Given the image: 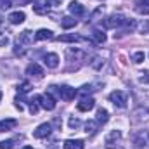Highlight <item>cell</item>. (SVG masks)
Instances as JSON below:
<instances>
[{
  "label": "cell",
  "mask_w": 149,
  "mask_h": 149,
  "mask_svg": "<svg viewBox=\"0 0 149 149\" xmlns=\"http://www.w3.org/2000/svg\"><path fill=\"white\" fill-rule=\"evenodd\" d=\"M121 139V132L120 130H111L108 135H106V139H104V144H106V149H116V142Z\"/></svg>",
  "instance_id": "3957f363"
},
{
  "label": "cell",
  "mask_w": 149,
  "mask_h": 149,
  "mask_svg": "<svg viewBox=\"0 0 149 149\" xmlns=\"http://www.w3.org/2000/svg\"><path fill=\"white\" fill-rule=\"evenodd\" d=\"M97 127H99V123H97L95 120H88V121L85 123V132H87V134H94V132L97 130Z\"/></svg>",
  "instance_id": "603a6c76"
},
{
  "label": "cell",
  "mask_w": 149,
  "mask_h": 149,
  "mask_svg": "<svg viewBox=\"0 0 149 149\" xmlns=\"http://www.w3.org/2000/svg\"><path fill=\"white\" fill-rule=\"evenodd\" d=\"M59 42H83V38L78 37V35H74V33H70V35H61V37H57Z\"/></svg>",
  "instance_id": "ffe728a7"
},
{
  "label": "cell",
  "mask_w": 149,
  "mask_h": 149,
  "mask_svg": "<svg viewBox=\"0 0 149 149\" xmlns=\"http://www.w3.org/2000/svg\"><path fill=\"white\" fill-rule=\"evenodd\" d=\"M139 81L141 83H149V71L148 73H142V76L139 78Z\"/></svg>",
  "instance_id": "d6a6232c"
},
{
  "label": "cell",
  "mask_w": 149,
  "mask_h": 149,
  "mask_svg": "<svg viewBox=\"0 0 149 149\" xmlns=\"http://www.w3.org/2000/svg\"><path fill=\"white\" fill-rule=\"evenodd\" d=\"M57 94H59V97H61L63 101H73L74 95H76V90H74L73 87L64 85V87H59V88H57Z\"/></svg>",
  "instance_id": "5b68a950"
},
{
  "label": "cell",
  "mask_w": 149,
  "mask_h": 149,
  "mask_svg": "<svg viewBox=\"0 0 149 149\" xmlns=\"http://www.w3.org/2000/svg\"><path fill=\"white\" fill-rule=\"evenodd\" d=\"M9 43V37L5 33H0V47H5Z\"/></svg>",
  "instance_id": "4dcf8cb0"
},
{
  "label": "cell",
  "mask_w": 149,
  "mask_h": 149,
  "mask_svg": "<svg viewBox=\"0 0 149 149\" xmlns=\"http://www.w3.org/2000/svg\"><path fill=\"white\" fill-rule=\"evenodd\" d=\"M0 99H2V92H0Z\"/></svg>",
  "instance_id": "d590c367"
},
{
  "label": "cell",
  "mask_w": 149,
  "mask_h": 149,
  "mask_svg": "<svg viewBox=\"0 0 149 149\" xmlns=\"http://www.w3.org/2000/svg\"><path fill=\"white\" fill-rule=\"evenodd\" d=\"M61 26H63L64 30L74 28V26H76V19H73V17H63V21H61Z\"/></svg>",
  "instance_id": "7402d4cb"
},
{
  "label": "cell",
  "mask_w": 149,
  "mask_h": 149,
  "mask_svg": "<svg viewBox=\"0 0 149 149\" xmlns=\"http://www.w3.org/2000/svg\"><path fill=\"white\" fill-rule=\"evenodd\" d=\"M43 63H45V66L47 68H50V70H54V68H57L59 66V56L57 54H45L43 56Z\"/></svg>",
  "instance_id": "30bf717a"
},
{
  "label": "cell",
  "mask_w": 149,
  "mask_h": 149,
  "mask_svg": "<svg viewBox=\"0 0 149 149\" xmlns=\"http://www.w3.org/2000/svg\"><path fill=\"white\" fill-rule=\"evenodd\" d=\"M144 57H146L144 52H134V54H132V61H134L135 64H141V63L144 61Z\"/></svg>",
  "instance_id": "d4e9b609"
},
{
  "label": "cell",
  "mask_w": 149,
  "mask_h": 149,
  "mask_svg": "<svg viewBox=\"0 0 149 149\" xmlns=\"http://www.w3.org/2000/svg\"><path fill=\"white\" fill-rule=\"evenodd\" d=\"M23 149H33V148H31V146H24Z\"/></svg>",
  "instance_id": "e575fe53"
},
{
  "label": "cell",
  "mask_w": 149,
  "mask_h": 149,
  "mask_svg": "<svg viewBox=\"0 0 149 149\" xmlns=\"http://www.w3.org/2000/svg\"><path fill=\"white\" fill-rule=\"evenodd\" d=\"M94 106H95V101H94L92 97H83V99L76 104V109H78V111L87 113V111H90Z\"/></svg>",
  "instance_id": "9c48e42d"
},
{
  "label": "cell",
  "mask_w": 149,
  "mask_h": 149,
  "mask_svg": "<svg viewBox=\"0 0 149 149\" xmlns=\"http://www.w3.org/2000/svg\"><path fill=\"white\" fill-rule=\"evenodd\" d=\"M14 54H16V56H24V45H21V43H16Z\"/></svg>",
  "instance_id": "f546056e"
},
{
  "label": "cell",
  "mask_w": 149,
  "mask_h": 149,
  "mask_svg": "<svg viewBox=\"0 0 149 149\" xmlns=\"http://www.w3.org/2000/svg\"><path fill=\"white\" fill-rule=\"evenodd\" d=\"M92 38H94L95 43H104L106 42V33L101 31V30H94L92 31Z\"/></svg>",
  "instance_id": "44dd1931"
},
{
  "label": "cell",
  "mask_w": 149,
  "mask_h": 149,
  "mask_svg": "<svg viewBox=\"0 0 149 149\" xmlns=\"http://www.w3.org/2000/svg\"><path fill=\"white\" fill-rule=\"evenodd\" d=\"M35 101L40 102V106L47 111H52L56 108V99L50 94H43V95H35Z\"/></svg>",
  "instance_id": "7a4b0ae2"
},
{
  "label": "cell",
  "mask_w": 149,
  "mask_h": 149,
  "mask_svg": "<svg viewBox=\"0 0 149 149\" xmlns=\"http://www.w3.org/2000/svg\"><path fill=\"white\" fill-rule=\"evenodd\" d=\"M7 19H9L10 24H21V23L26 19V14H24L23 10H16V12H10Z\"/></svg>",
  "instance_id": "7c38bea8"
},
{
  "label": "cell",
  "mask_w": 149,
  "mask_h": 149,
  "mask_svg": "<svg viewBox=\"0 0 149 149\" xmlns=\"http://www.w3.org/2000/svg\"><path fill=\"white\" fill-rule=\"evenodd\" d=\"M63 148L64 149H83L85 148V142L81 141V139H68V141H64V144H63Z\"/></svg>",
  "instance_id": "5bb4252c"
},
{
  "label": "cell",
  "mask_w": 149,
  "mask_h": 149,
  "mask_svg": "<svg viewBox=\"0 0 149 149\" xmlns=\"http://www.w3.org/2000/svg\"><path fill=\"white\" fill-rule=\"evenodd\" d=\"M16 125H17V121H16L14 118H9V120H2V121H0V132H7V130H12Z\"/></svg>",
  "instance_id": "ac0fdd59"
},
{
  "label": "cell",
  "mask_w": 149,
  "mask_h": 149,
  "mask_svg": "<svg viewBox=\"0 0 149 149\" xmlns=\"http://www.w3.org/2000/svg\"><path fill=\"white\" fill-rule=\"evenodd\" d=\"M68 125H70V128H74V130H76V128L81 125V121H80L78 118H73V116H71V118H70V121H68Z\"/></svg>",
  "instance_id": "4316f807"
},
{
  "label": "cell",
  "mask_w": 149,
  "mask_h": 149,
  "mask_svg": "<svg viewBox=\"0 0 149 149\" xmlns=\"http://www.w3.org/2000/svg\"><path fill=\"white\" fill-rule=\"evenodd\" d=\"M52 38H54V33L50 30H45V28L38 30L37 33H35V40H38V42H42V40H52Z\"/></svg>",
  "instance_id": "e0dca14e"
},
{
  "label": "cell",
  "mask_w": 149,
  "mask_h": 149,
  "mask_svg": "<svg viewBox=\"0 0 149 149\" xmlns=\"http://www.w3.org/2000/svg\"><path fill=\"white\" fill-rule=\"evenodd\" d=\"M30 113H31V114H37V113H38L37 101H35V102H33V101H30Z\"/></svg>",
  "instance_id": "1f68e13d"
},
{
  "label": "cell",
  "mask_w": 149,
  "mask_h": 149,
  "mask_svg": "<svg viewBox=\"0 0 149 149\" xmlns=\"http://www.w3.org/2000/svg\"><path fill=\"white\" fill-rule=\"evenodd\" d=\"M109 99H111V102L116 106V108H120V109H123V108H127V102H128V97H127V94L123 92V90H114L111 92V95H109Z\"/></svg>",
  "instance_id": "6da1fadb"
},
{
  "label": "cell",
  "mask_w": 149,
  "mask_h": 149,
  "mask_svg": "<svg viewBox=\"0 0 149 149\" xmlns=\"http://www.w3.org/2000/svg\"><path fill=\"white\" fill-rule=\"evenodd\" d=\"M123 28H125V31H134L135 30V21L134 19H125Z\"/></svg>",
  "instance_id": "cb8c5ba5"
},
{
  "label": "cell",
  "mask_w": 149,
  "mask_h": 149,
  "mask_svg": "<svg viewBox=\"0 0 149 149\" xmlns=\"http://www.w3.org/2000/svg\"><path fill=\"white\" fill-rule=\"evenodd\" d=\"M123 23H125V17H121V16H109V17H106L102 21V26L104 28H118V26H123Z\"/></svg>",
  "instance_id": "8992f818"
},
{
  "label": "cell",
  "mask_w": 149,
  "mask_h": 149,
  "mask_svg": "<svg viewBox=\"0 0 149 149\" xmlns=\"http://www.w3.org/2000/svg\"><path fill=\"white\" fill-rule=\"evenodd\" d=\"M108 120H109V113H108V109H104V108H99V109H97V118H95V121H97L99 125H101V123L104 125Z\"/></svg>",
  "instance_id": "d6986e66"
},
{
  "label": "cell",
  "mask_w": 149,
  "mask_h": 149,
  "mask_svg": "<svg viewBox=\"0 0 149 149\" xmlns=\"http://www.w3.org/2000/svg\"><path fill=\"white\" fill-rule=\"evenodd\" d=\"M0 5H2L3 10H7V9H10L14 5V0H0Z\"/></svg>",
  "instance_id": "f1b7e54d"
},
{
  "label": "cell",
  "mask_w": 149,
  "mask_h": 149,
  "mask_svg": "<svg viewBox=\"0 0 149 149\" xmlns=\"http://www.w3.org/2000/svg\"><path fill=\"white\" fill-rule=\"evenodd\" d=\"M66 57H68V61H83L87 57V54L83 50H80V49H68Z\"/></svg>",
  "instance_id": "ba28073f"
},
{
  "label": "cell",
  "mask_w": 149,
  "mask_h": 149,
  "mask_svg": "<svg viewBox=\"0 0 149 149\" xmlns=\"http://www.w3.org/2000/svg\"><path fill=\"white\" fill-rule=\"evenodd\" d=\"M49 0H33V12L38 16H45L49 12Z\"/></svg>",
  "instance_id": "52a82bcc"
},
{
  "label": "cell",
  "mask_w": 149,
  "mask_h": 149,
  "mask_svg": "<svg viewBox=\"0 0 149 149\" xmlns=\"http://www.w3.org/2000/svg\"><path fill=\"white\" fill-rule=\"evenodd\" d=\"M14 141H0V149H12Z\"/></svg>",
  "instance_id": "83f0119b"
},
{
  "label": "cell",
  "mask_w": 149,
  "mask_h": 149,
  "mask_svg": "<svg viewBox=\"0 0 149 149\" xmlns=\"http://www.w3.org/2000/svg\"><path fill=\"white\" fill-rule=\"evenodd\" d=\"M26 74H30V76H33V78H43V70L38 66L37 63H31V64H28V68H26Z\"/></svg>",
  "instance_id": "8fae6325"
},
{
  "label": "cell",
  "mask_w": 149,
  "mask_h": 149,
  "mask_svg": "<svg viewBox=\"0 0 149 149\" xmlns=\"http://www.w3.org/2000/svg\"><path fill=\"white\" fill-rule=\"evenodd\" d=\"M70 12L74 14L76 17H80V16H83V14H85V7H83L80 2H76V0H74V2L70 3Z\"/></svg>",
  "instance_id": "2e32d148"
},
{
  "label": "cell",
  "mask_w": 149,
  "mask_h": 149,
  "mask_svg": "<svg viewBox=\"0 0 149 149\" xmlns=\"http://www.w3.org/2000/svg\"><path fill=\"white\" fill-rule=\"evenodd\" d=\"M30 87H31V85H30L28 81H23L21 85H17V92H19V94H26V92L30 90Z\"/></svg>",
  "instance_id": "484cf974"
},
{
  "label": "cell",
  "mask_w": 149,
  "mask_h": 149,
  "mask_svg": "<svg viewBox=\"0 0 149 149\" xmlns=\"http://www.w3.org/2000/svg\"><path fill=\"white\" fill-rule=\"evenodd\" d=\"M135 12H139L142 16H149V0H137L135 2Z\"/></svg>",
  "instance_id": "9a60e30c"
},
{
  "label": "cell",
  "mask_w": 149,
  "mask_h": 149,
  "mask_svg": "<svg viewBox=\"0 0 149 149\" xmlns=\"http://www.w3.org/2000/svg\"><path fill=\"white\" fill-rule=\"evenodd\" d=\"M33 40H35L33 33H31L30 30H26V31L19 33V37H17V43H21V45H31Z\"/></svg>",
  "instance_id": "4fadbf2b"
},
{
  "label": "cell",
  "mask_w": 149,
  "mask_h": 149,
  "mask_svg": "<svg viewBox=\"0 0 149 149\" xmlns=\"http://www.w3.org/2000/svg\"><path fill=\"white\" fill-rule=\"evenodd\" d=\"M92 66H94V68H97V70H99V68H101V66H102V61H101V59H99V57H95V59H94V63H92Z\"/></svg>",
  "instance_id": "836d02e7"
},
{
  "label": "cell",
  "mask_w": 149,
  "mask_h": 149,
  "mask_svg": "<svg viewBox=\"0 0 149 149\" xmlns=\"http://www.w3.org/2000/svg\"><path fill=\"white\" fill-rule=\"evenodd\" d=\"M50 132H52L50 123H42V125H38L37 128L33 130V137L35 139H45V137L50 135Z\"/></svg>",
  "instance_id": "277c9868"
}]
</instances>
